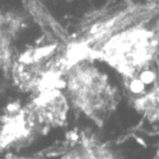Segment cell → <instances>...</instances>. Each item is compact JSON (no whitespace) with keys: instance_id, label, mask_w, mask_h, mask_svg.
Returning <instances> with one entry per match:
<instances>
[{"instance_id":"cell-6","label":"cell","mask_w":159,"mask_h":159,"mask_svg":"<svg viewBox=\"0 0 159 159\" xmlns=\"http://www.w3.org/2000/svg\"><path fill=\"white\" fill-rule=\"evenodd\" d=\"M134 110L150 124H159V78L145 92L131 101Z\"/></svg>"},{"instance_id":"cell-3","label":"cell","mask_w":159,"mask_h":159,"mask_svg":"<svg viewBox=\"0 0 159 159\" xmlns=\"http://www.w3.org/2000/svg\"><path fill=\"white\" fill-rule=\"evenodd\" d=\"M68 71L65 47L47 43L27 50L13 62V75L19 88L36 93L50 85H64Z\"/></svg>"},{"instance_id":"cell-5","label":"cell","mask_w":159,"mask_h":159,"mask_svg":"<svg viewBox=\"0 0 159 159\" xmlns=\"http://www.w3.org/2000/svg\"><path fill=\"white\" fill-rule=\"evenodd\" d=\"M60 159H116L112 152L103 143L93 136L83 135L71 149Z\"/></svg>"},{"instance_id":"cell-4","label":"cell","mask_w":159,"mask_h":159,"mask_svg":"<svg viewBox=\"0 0 159 159\" xmlns=\"http://www.w3.org/2000/svg\"><path fill=\"white\" fill-rule=\"evenodd\" d=\"M33 94L28 110L37 125L47 127L66 126L70 104L64 85H50Z\"/></svg>"},{"instance_id":"cell-1","label":"cell","mask_w":159,"mask_h":159,"mask_svg":"<svg viewBox=\"0 0 159 159\" xmlns=\"http://www.w3.org/2000/svg\"><path fill=\"white\" fill-rule=\"evenodd\" d=\"M87 60L107 65L127 88L140 94L148 83L157 80L159 33L141 23L129 25L101 42L89 52Z\"/></svg>"},{"instance_id":"cell-7","label":"cell","mask_w":159,"mask_h":159,"mask_svg":"<svg viewBox=\"0 0 159 159\" xmlns=\"http://www.w3.org/2000/svg\"><path fill=\"white\" fill-rule=\"evenodd\" d=\"M19 31V20L10 16H0V65L11 64V45Z\"/></svg>"},{"instance_id":"cell-2","label":"cell","mask_w":159,"mask_h":159,"mask_svg":"<svg viewBox=\"0 0 159 159\" xmlns=\"http://www.w3.org/2000/svg\"><path fill=\"white\" fill-rule=\"evenodd\" d=\"M70 107L97 127H103L116 112L121 97L108 74L90 60L71 65L64 76Z\"/></svg>"}]
</instances>
